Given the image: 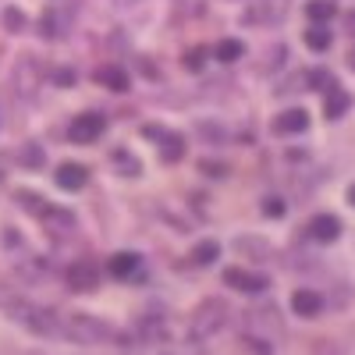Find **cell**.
<instances>
[{
    "label": "cell",
    "mask_w": 355,
    "mask_h": 355,
    "mask_svg": "<svg viewBox=\"0 0 355 355\" xmlns=\"http://www.w3.org/2000/svg\"><path fill=\"white\" fill-rule=\"evenodd\" d=\"M306 128H309V114L299 110V107L274 117V135H299V132H306Z\"/></svg>",
    "instance_id": "obj_7"
},
{
    "label": "cell",
    "mask_w": 355,
    "mask_h": 355,
    "mask_svg": "<svg viewBox=\"0 0 355 355\" xmlns=\"http://www.w3.org/2000/svg\"><path fill=\"white\" fill-rule=\"evenodd\" d=\"M114 164L121 167V174H128V178L142 171V164H139V160H135L132 153H125V150H117V153H114Z\"/></svg>",
    "instance_id": "obj_26"
},
{
    "label": "cell",
    "mask_w": 355,
    "mask_h": 355,
    "mask_svg": "<svg viewBox=\"0 0 355 355\" xmlns=\"http://www.w3.org/2000/svg\"><path fill=\"white\" fill-rule=\"evenodd\" d=\"M64 338L68 341H82V345H103L114 338V327L96 316H85V313H75L64 320Z\"/></svg>",
    "instance_id": "obj_3"
},
{
    "label": "cell",
    "mask_w": 355,
    "mask_h": 355,
    "mask_svg": "<svg viewBox=\"0 0 355 355\" xmlns=\"http://www.w3.org/2000/svg\"><path fill=\"white\" fill-rule=\"evenodd\" d=\"M4 21H8L11 33H21V28H25V15H21L18 8H8V11H4Z\"/></svg>",
    "instance_id": "obj_28"
},
{
    "label": "cell",
    "mask_w": 355,
    "mask_h": 355,
    "mask_svg": "<svg viewBox=\"0 0 355 355\" xmlns=\"http://www.w3.org/2000/svg\"><path fill=\"white\" fill-rule=\"evenodd\" d=\"M281 15H284V8L270 0L266 8H263V4H259V8H245V15H242V18H245L249 25H270V21H277Z\"/></svg>",
    "instance_id": "obj_15"
},
{
    "label": "cell",
    "mask_w": 355,
    "mask_h": 355,
    "mask_svg": "<svg viewBox=\"0 0 355 355\" xmlns=\"http://www.w3.org/2000/svg\"><path fill=\"white\" fill-rule=\"evenodd\" d=\"M345 33H352V36H355V11H348V15H345Z\"/></svg>",
    "instance_id": "obj_33"
},
{
    "label": "cell",
    "mask_w": 355,
    "mask_h": 355,
    "mask_svg": "<svg viewBox=\"0 0 355 355\" xmlns=\"http://www.w3.org/2000/svg\"><path fill=\"white\" fill-rule=\"evenodd\" d=\"M18 160H21V167H33V171H40L43 167V146L40 142H25L21 146V153H18Z\"/></svg>",
    "instance_id": "obj_21"
},
{
    "label": "cell",
    "mask_w": 355,
    "mask_h": 355,
    "mask_svg": "<svg viewBox=\"0 0 355 355\" xmlns=\"http://www.w3.org/2000/svg\"><path fill=\"white\" fill-rule=\"evenodd\" d=\"M68 284H71V291H96V284H100L96 263H93V259L71 263V266H68Z\"/></svg>",
    "instance_id": "obj_5"
},
{
    "label": "cell",
    "mask_w": 355,
    "mask_h": 355,
    "mask_svg": "<svg viewBox=\"0 0 355 355\" xmlns=\"http://www.w3.org/2000/svg\"><path fill=\"white\" fill-rule=\"evenodd\" d=\"M202 57H206V50H202V46L185 50V68H189V71H199V68H202Z\"/></svg>",
    "instance_id": "obj_29"
},
{
    "label": "cell",
    "mask_w": 355,
    "mask_h": 355,
    "mask_svg": "<svg viewBox=\"0 0 355 355\" xmlns=\"http://www.w3.org/2000/svg\"><path fill=\"white\" fill-rule=\"evenodd\" d=\"M263 214H266V217H284V199L266 196V199H263Z\"/></svg>",
    "instance_id": "obj_27"
},
{
    "label": "cell",
    "mask_w": 355,
    "mask_h": 355,
    "mask_svg": "<svg viewBox=\"0 0 355 355\" xmlns=\"http://www.w3.org/2000/svg\"><path fill=\"white\" fill-rule=\"evenodd\" d=\"M64 25H68V21L57 15V11H46V15H43V36H46V40H50V36H53V40L64 36Z\"/></svg>",
    "instance_id": "obj_24"
},
{
    "label": "cell",
    "mask_w": 355,
    "mask_h": 355,
    "mask_svg": "<svg viewBox=\"0 0 355 355\" xmlns=\"http://www.w3.org/2000/svg\"><path fill=\"white\" fill-rule=\"evenodd\" d=\"M85 182H89V171L82 164H61L57 167V185L64 192H78V189H85Z\"/></svg>",
    "instance_id": "obj_9"
},
{
    "label": "cell",
    "mask_w": 355,
    "mask_h": 355,
    "mask_svg": "<svg viewBox=\"0 0 355 355\" xmlns=\"http://www.w3.org/2000/svg\"><path fill=\"white\" fill-rule=\"evenodd\" d=\"M234 249L239 252H249L252 259H270V242H263V239H256V234H242V239H234Z\"/></svg>",
    "instance_id": "obj_14"
},
{
    "label": "cell",
    "mask_w": 355,
    "mask_h": 355,
    "mask_svg": "<svg viewBox=\"0 0 355 355\" xmlns=\"http://www.w3.org/2000/svg\"><path fill=\"white\" fill-rule=\"evenodd\" d=\"M96 82H100V85H107V89H114V93H125V89L132 85V82H128V75H125L121 68H114V64L100 68V71H96Z\"/></svg>",
    "instance_id": "obj_16"
},
{
    "label": "cell",
    "mask_w": 355,
    "mask_h": 355,
    "mask_svg": "<svg viewBox=\"0 0 355 355\" xmlns=\"http://www.w3.org/2000/svg\"><path fill=\"white\" fill-rule=\"evenodd\" d=\"M214 53H217V61L234 64V61H239V57L245 53V46H242V40H220V43L214 46Z\"/></svg>",
    "instance_id": "obj_17"
},
{
    "label": "cell",
    "mask_w": 355,
    "mask_h": 355,
    "mask_svg": "<svg viewBox=\"0 0 355 355\" xmlns=\"http://www.w3.org/2000/svg\"><path fill=\"white\" fill-rule=\"evenodd\" d=\"M291 309L299 313V316H320V309H323V299L313 291V288H299L291 295Z\"/></svg>",
    "instance_id": "obj_11"
},
{
    "label": "cell",
    "mask_w": 355,
    "mask_h": 355,
    "mask_svg": "<svg viewBox=\"0 0 355 355\" xmlns=\"http://www.w3.org/2000/svg\"><path fill=\"white\" fill-rule=\"evenodd\" d=\"M338 234H341V220L334 214H316L309 220V239L313 242H334Z\"/></svg>",
    "instance_id": "obj_8"
},
{
    "label": "cell",
    "mask_w": 355,
    "mask_h": 355,
    "mask_svg": "<svg viewBox=\"0 0 355 355\" xmlns=\"http://www.w3.org/2000/svg\"><path fill=\"white\" fill-rule=\"evenodd\" d=\"M352 107V96L345 93V89L334 82L331 89H327V107H323V110H327V117H331V121H338V117H345V110Z\"/></svg>",
    "instance_id": "obj_13"
},
{
    "label": "cell",
    "mask_w": 355,
    "mask_h": 355,
    "mask_svg": "<svg viewBox=\"0 0 355 355\" xmlns=\"http://www.w3.org/2000/svg\"><path fill=\"white\" fill-rule=\"evenodd\" d=\"M227 302H220V299H206L196 313H192V323H189V338L192 341H206V338H214V334H220V327L227 323Z\"/></svg>",
    "instance_id": "obj_2"
},
{
    "label": "cell",
    "mask_w": 355,
    "mask_h": 355,
    "mask_svg": "<svg viewBox=\"0 0 355 355\" xmlns=\"http://www.w3.org/2000/svg\"><path fill=\"white\" fill-rule=\"evenodd\" d=\"M348 202H352V206H355V185H352V189H348Z\"/></svg>",
    "instance_id": "obj_34"
},
{
    "label": "cell",
    "mask_w": 355,
    "mask_h": 355,
    "mask_svg": "<svg viewBox=\"0 0 355 355\" xmlns=\"http://www.w3.org/2000/svg\"><path fill=\"white\" fill-rule=\"evenodd\" d=\"M306 15H309V21H316V25L331 21V18H334V0H309Z\"/></svg>",
    "instance_id": "obj_19"
},
{
    "label": "cell",
    "mask_w": 355,
    "mask_h": 355,
    "mask_svg": "<svg viewBox=\"0 0 355 355\" xmlns=\"http://www.w3.org/2000/svg\"><path fill=\"white\" fill-rule=\"evenodd\" d=\"M224 284H231L234 291H249V295H259V291H266V281L263 274H249V270H242V266H227L224 270Z\"/></svg>",
    "instance_id": "obj_6"
},
{
    "label": "cell",
    "mask_w": 355,
    "mask_h": 355,
    "mask_svg": "<svg viewBox=\"0 0 355 355\" xmlns=\"http://www.w3.org/2000/svg\"><path fill=\"white\" fill-rule=\"evenodd\" d=\"M139 334L146 341H160V338H167V327L160 316H146V320H139Z\"/></svg>",
    "instance_id": "obj_20"
},
{
    "label": "cell",
    "mask_w": 355,
    "mask_h": 355,
    "mask_svg": "<svg viewBox=\"0 0 355 355\" xmlns=\"http://www.w3.org/2000/svg\"><path fill=\"white\" fill-rule=\"evenodd\" d=\"M306 46H309V50H327V46H331V33H327L323 25L306 28Z\"/></svg>",
    "instance_id": "obj_23"
},
{
    "label": "cell",
    "mask_w": 355,
    "mask_h": 355,
    "mask_svg": "<svg viewBox=\"0 0 355 355\" xmlns=\"http://www.w3.org/2000/svg\"><path fill=\"white\" fill-rule=\"evenodd\" d=\"M50 78H53V82H57V85H61V89H68V85H71V82H75V75H71V71H68V68H61V71H50Z\"/></svg>",
    "instance_id": "obj_31"
},
{
    "label": "cell",
    "mask_w": 355,
    "mask_h": 355,
    "mask_svg": "<svg viewBox=\"0 0 355 355\" xmlns=\"http://www.w3.org/2000/svg\"><path fill=\"white\" fill-rule=\"evenodd\" d=\"M202 171L210 174V178H224V174H227V167H224V164H210V160H202Z\"/></svg>",
    "instance_id": "obj_32"
},
{
    "label": "cell",
    "mask_w": 355,
    "mask_h": 355,
    "mask_svg": "<svg viewBox=\"0 0 355 355\" xmlns=\"http://www.w3.org/2000/svg\"><path fill=\"white\" fill-rule=\"evenodd\" d=\"M348 64H352V68H355V50H352V53H348Z\"/></svg>",
    "instance_id": "obj_35"
},
{
    "label": "cell",
    "mask_w": 355,
    "mask_h": 355,
    "mask_svg": "<svg viewBox=\"0 0 355 355\" xmlns=\"http://www.w3.org/2000/svg\"><path fill=\"white\" fill-rule=\"evenodd\" d=\"M217 256H220V245H217V242H199V245L192 249V263H196V266H210Z\"/></svg>",
    "instance_id": "obj_22"
},
{
    "label": "cell",
    "mask_w": 355,
    "mask_h": 355,
    "mask_svg": "<svg viewBox=\"0 0 355 355\" xmlns=\"http://www.w3.org/2000/svg\"><path fill=\"white\" fill-rule=\"evenodd\" d=\"M135 270H139V256H135V252H117V256L107 259V274L117 277V281L135 277Z\"/></svg>",
    "instance_id": "obj_10"
},
{
    "label": "cell",
    "mask_w": 355,
    "mask_h": 355,
    "mask_svg": "<svg viewBox=\"0 0 355 355\" xmlns=\"http://www.w3.org/2000/svg\"><path fill=\"white\" fill-rule=\"evenodd\" d=\"M43 220H46V227H53V231H71V227H75V217H71L68 210H57V206H46Z\"/></svg>",
    "instance_id": "obj_18"
},
{
    "label": "cell",
    "mask_w": 355,
    "mask_h": 355,
    "mask_svg": "<svg viewBox=\"0 0 355 355\" xmlns=\"http://www.w3.org/2000/svg\"><path fill=\"white\" fill-rule=\"evenodd\" d=\"M11 320L21 323L25 331H33V334H43V338H57V334H64V320L57 316L53 309H43V306H33V302H18L11 309Z\"/></svg>",
    "instance_id": "obj_1"
},
{
    "label": "cell",
    "mask_w": 355,
    "mask_h": 355,
    "mask_svg": "<svg viewBox=\"0 0 355 355\" xmlns=\"http://www.w3.org/2000/svg\"><path fill=\"white\" fill-rule=\"evenodd\" d=\"M18 206H25V210H28V214H36V217L46 214V202H43L36 192H18Z\"/></svg>",
    "instance_id": "obj_25"
},
{
    "label": "cell",
    "mask_w": 355,
    "mask_h": 355,
    "mask_svg": "<svg viewBox=\"0 0 355 355\" xmlns=\"http://www.w3.org/2000/svg\"><path fill=\"white\" fill-rule=\"evenodd\" d=\"M182 157H185V139L174 135V132H164L160 135V160L164 164H178Z\"/></svg>",
    "instance_id": "obj_12"
},
{
    "label": "cell",
    "mask_w": 355,
    "mask_h": 355,
    "mask_svg": "<svg viewBox=\"0 0 355 355\" xmlns=\"http://www.w3.org/2000/svg\"><path fill=\"white\" fill-rule=\"evenodd\" d=\"M245 345H249L256 355H270V345H263V338H256V334H245Z\"/></svg>",
    "instance_id": "obj_30"
},
{
    "label": "cell",
    "mask_w": 355,
    "mask_h": 355,
    "mask_svg": "<svg viewBox=\"0 0 355 355\" xmlns=\"http://www.w3.org/2000/svg\"><path fill=\"white\" fill-rule=\"evenodd\" d=\"M107 132V121H103V114H78L75 121H71V128H68V135H71V142H78V146H89V142H96L100 135Z\"/></svg>",
    "instance_id": "obj_4"
}]
</instances>
